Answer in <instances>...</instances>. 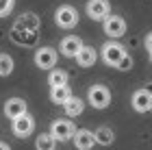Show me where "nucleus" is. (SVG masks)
Segmentation results:
<instances>
[{"mask_svg": "<svg viewBox=\"0 0 152 150\" xmlns=\"http://www.w3.org/2000/svg\"><path fill=\"white\" fill-rule=\"evenodd\" d=\"M13 59L9 57V54H0V76H9V74L13 72Z\"/></svg>", "mask_w": 152, "mask_h": 150, "instance_id": "19", "label": "nucleus"}, {"mask_svg": "<svg viewBox=\"0 0 152 150\" xmlns=\"http://www.w3.org/2000/svg\"><path fill=\"white\" fill-rule=\"evenodd\" d=\"M72 141H74L76 150H91L96 144H98V141H96L94 131H87V128H76Z\"/></svg>", "mask_w": 152, "mask_h": 150, "instance_id": "9", "label": "nucleus"}, {"mask_svg": "<svg viewBox=\"0 0 152 150\" xmlns=\"http://www.w3.org/2000/svg\"><path fill=\"white\" fill-rule=\"evenodd\" d=\"M72 96V89L70 85H57V87H50V100L54 105H63V102Z\"/></svg>", "mask_w": 152, "mask_h": 150, "instance_id": "15", "label": "nucleus"}, {"mask_svg": "<svg viewBox=\"0 0 152 150\" xmlns=\"http://www.w3.org/2000/svg\"><path fill=\"white\" fill-rule=\"evenodd\" d=\"M65 115H70V118H78V115L85 111V102H83V98H76V96H70L65 102Z\"/></svg>", "mask_w": 152, "mask_h": 150, "instance_id": "14", "label": "nucleus"}, {"mask_svg": "<svg viewBox=\"0 0 152 150\" xmlns=\"http://www.w3.org/2000/svg\"><path fill=\"white\" fill-rule=\"evenodd\" d=\"M102 29L111 39H120L126 35V20L122 15H109L104 22H102Z\"/></svg>", "mask_w": 152, "mask_h": 150, "instance_id": "6", "label": "nucleus"}, {"mask_svg": "<svg viewBox=\"0 0 152 150\" xmlns=\"http://www.w3.org/2000/svg\"><path fill=\"white\" fill-rule=\"evenodd\" d=\"M54 22H57V26H61V29H74L76 24H78V11L74 9L72 4H61L57 11H54Z\"/></svg>", "mask_w": 152, "mask_h": 150, "instance_id": "3", "label": "nucleus"}, {"mask_svg": "<svg viewBox=\"0 0 152 150\" xmlns=\"http://www.w3.org/2000/svg\"><path fill=\"white\" fill-rule=\"evenodd\" d=\"M130 67H133V57H130V54L126 52V54H124V57L120 59V63H117L115 70H120V72H128Z\"/></svg>", "mask_w": 152, "mask_h": 150, "instance_id": "21", "label": "nucleus"}, {"mask_svg": "<svg viewBox=\"0 0 152 150\" xmlns=\"http://www.w3.org/2000/svg\"><path fill=\"white\" fill-rule=\"evenodd\" d=\"M13 4H15V0H0V18L9 15L13 11Z\"/></svg>", "mask_w": 152, "mask_h": 150, "instance_id": "22", "label": "nucleus"}, {"mask_svg": "<svg viewBox=\"0 0 152 150\" xmlns=\"http://www.w3.org/2000/svg\"><path fill=\"white\" fill-rule=\"evenodd\" d=\"M67 80H70V76H67L65 70H52L50 76H48V83H50V87H57V85H67Z\"/></svg>", "mask_w": 152, "mask_h": 150, "instance_id": "18", "label": "nucleus"}, {"mask_svg": "<svg viewBox=\"0 0 152 150\" xmlns=\"http://www.w3.org/2000/svg\"><path fill=\"white\" fill-rule=\"evenodd\" d=\"M126 54V48H124L122 44H117V39H113V42H107L104 46H102L100 50V57H102V63L109 65V67H117V63H120V59Z\"/></svg>", "mask_w": 152, "mask_h": 150, "instance_id": "1", "label": "nucleus"}, {"mask_svg": "<svg viewBox=\"0 0 152 150\" xmlns=\"http://www.w3.org/2000/svg\"><path fill=\"white\" fill-rule=\"evenodd\" d=\"M0 150H11L9 144H4V141H0Z\"/></svg>", "mask_w": 152, "mask_h": 150, "instance_id": "24", "label": "nucleus"}, {"mask_svg": "<svg viewBox=\"0 0 152 150\" xmlns=\"http://www.w3.org/2000/svg\"><path fill=\"white\" fill-rule=\"evenodd\" d=\"M35 148L37 150H54L57 148V139H54L52 133H41L35 141Z\"/></svg>", "mask_w": 152, "mask_h": 150, "instance_id": "17", "label": "nucleus"}, {"mask_svg": "<svg viewBox=\"0 0 152 150\" xmlns=\"http://www.w3.org/2000/svg\"><path fill=\"white\" fill-rule=\"evenodd\" d=\"M50 133L54 135V139L57 141H70L74 137V133H76V128L72 124V120H54L52 124H50Z\"/></svg>", "mask_w": 152, "mask_h": 150, "instance_id": "8", "label": "nucleus"}, {"mask_svg": "<svg viewBox=\"0 0 152 150\" xmlns=\"http://www.w3.org/2000/svg\"><path fill=\"white\" fill-rule=\"evenodd\" d=\"M11 131L15 137L20 139H24V137H28V135L35 131V120H33V115L26 111L22 115H18L15 120H11Z\"/></svg>", "mask_w": 152, "mask_h": 150, "instance_id": "4", "label": "nucleus"}, {"mask_svg": "<svg viewBox=\"0 0 152 150\" xmlns=\"http://www.w3.org/2000/svg\"><path fill=\"white\" fill-rule=\"evenodd\" d=\"M74 59L80 67H91L96 61H98V52H96V48H91V46H83Z\"/></svg>", "mask_w": 152, "mask_h": 150, "instance_id": "13", "label": "nucleus"}, {"mask_svg": "<svg viewBox=\"0 0 152 150\" xmlns=\"http://www.w3.org/2000/svg\"><path fill=\"white\" fill-rule=\"evenodd\" d=\"M87 102L91 105L94 109H107L111 105V91H109L107 85H91L87 91Z\"/></svg>", "mask_w": 152, "mask_h": 150, "instance_id": "2", "label": "nucleus"}, {"mask_svg": "<svg viewBox=\"0 0 152 150\" xmlns=\"http://www.w3.org/2000/svg\"><path fill=\"white\" fill-rule=\"evenodd\" d=\"M133 109L137 113H148L152 111V91L148 89H137L133 94Z\"/></svg>", "mask_w": 152, "mask_h": 150, "instance_id": "10", "label": "nucleus"}, {"mask_svg": "<svg viewBox=\"0 0 152 150\" xmlns=\"http://www.w3.org/2000/svg\"><path fill=\"white\" fill-rule=\"evenodd\" d=\"M150 61H152V52H150Z\"/></svg>", "mask_w": 152, "mask_h": 150, "instance_id": "25", "label": "nucleus"}, {"mask_svg": "<svg viewBox=\"0 0 152 150\" xmlns=\"http://www.w3.org/2000/svg\"><path fill=\"white\" fill-rule=\"evenodd\" d=\"M80 48H83V42H80L76 35H67V37L61 39V44H59L61 54H63V57H67V59H74L76 54H78Z\"/></svg>", "mask_w": 152, "mask_h": 150, "instance_id": "11", "label": "nucleus"}, {"mask_svg": "<svg viewBox=\"0 0 152 150\" xmlns=\"http://www.w3.org/2000/svg\"><path fill=\"white\" fill-rule=\"evenodd\" d=\"M2 111H4V115H7L9 120H15L18 115L26 113L28 109H26V100H22V98H9V100L4 102Z\"/></svg>", "mask_w": 152, "mask_h": 150, "instance_id": "12", "label": "nucleus"}, {"mask_svg": "<svg viewBox=\"0 0 152 150\" xmlns=\"http://www.w3.org/2000/svg\"><path fill=\"white\" fill-rule=\"evenodd\" d=\"M143 44H146V50H148V52H152V33H148V35H146Z\"/></svg>", "mask_w": 152, "mask_h": 150, "instance_id": "23", "label": "nucleus"}, {"mask_svg": "<svg viewBox=\"0 0 152 150\" xmlns=\"http://www.w3.org/2000/svg\"><path fill=\"white\" fill-rule=\"evenodd\" d=\"M57 61H59V52L50 46H41L35 52V65L39 70H50V67L57 65Z\"/></svg>", "mask_w": 152, "mask_h": 150, "instance_id": "7", "label": "nucleus"}, {"mask_svg": "<svg viewBox=\"0 0 152 150\" xmlns=\"http://www.w3.org/2000/svg\"><path fill=\"white\" fill-rule=\"evenodd\" d=\"M85 11L94 22H104L111 15V4H109V0H89Z\"/></svg>", "mask_w": 152, "mask_h": 150, "instance_id": "5", "label": "nucleus"}, {"mask_svg": "<svg viewBox=\"0 0 152 150\" xmlns=\"http://www.w3.org/2000/svg\"><path fill=\"white\" fill-rule=\"evenodd\" d=\"M94 135H96V141H98L100 146H111L113 141H115V133H113V128H109V126L96 128Z\"/></svg>", "mask_w": 152, "mask_h": 150, "instance_id": "16", "label": "nucleus"}, {"mask_svg": "<svg viewBox=\"0 0 152 150\" xmlns=\"http://www.w3.org/2000/svg\"><path fill=\"white\" fill-rule=\"evenodd\" d=\"M24 26H26V29H33V31H35L37 26H39V20L33 15V13H26V15L20 18V22H18V29H24Z\"/></svg>", "mask_w": 152, "mask_h": 150, "instance_id": "20", "label": "nucleus"}]
</instances>
